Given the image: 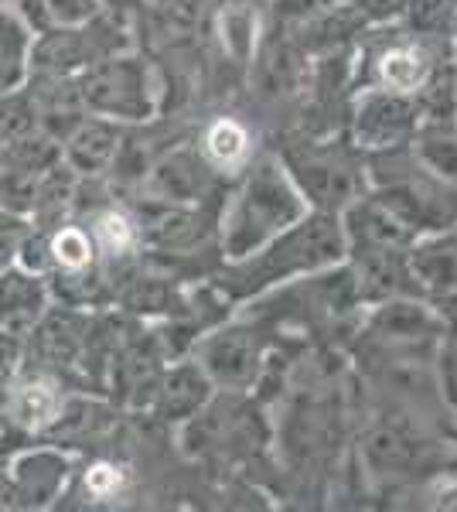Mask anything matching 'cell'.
Instances as JSON below:
<instances>
[{
	"label": "cell",
	"instance_id": "cell-13",
	"mask_svg": "<svg viewBox=\"0 0 457 512\" xmlns=\"http://www.w3.org/2000/svg\"><path fill=\"white\" fill-rule=\"evenodd\" d=\"M62 403H65L62 376L45 373V369H35V373L21 369V373L0 390V417L24 434L41 437L52 427Z\"/></svg>",
	"mask_w": 457,
	"mask_h": 512
},
{
	"label": "cell",
	"instance_id": "cell-20",
	"mask_svg": "<svg viewBox=\"0 0 457 512\" xmlns=\"http://www.w3.org/2000/svg\"><path fill=\"white\" fill-rule=\"evenodd\" d=\"M249 79H253L256 93L267 99L290 96L304 86V79H311L307 69V55L301 52V45L290 38H260L253 62H249Z\"/></svg>",
	"mask_w": 457,
	"mask_h": 512
},
{
	"label": "cell",
	"instance_id": "cell-10",
	"mask_svg": "<svg viewBox=\"0 0 457 512\" xmlns=\"http://www.w3.org/2000/svg\"><path fill=\"white\" fill-rule=\"evenodd\" d=\"M134 219L140 229V250L185 256L198 246L215 243L219 219L205 205H168V202H137Z\"/></svg>",
	"mask_w": 457,
	"mask_h": 512
},
{
	"label": "cell",
	"instance_id": "cell-5",
	"mask_svg": "<svg viewBox=\"0 0 457 512\" xmlns=\"http://www.w3.org/2000/svg\"><path fill=\"white\" fill-rule=\"evenodd\" d=\"M191 359L209 373L215 390L253 393L256 379L270 359L267 335L253 318L219 321L209 332H198L195 345H191Z\"/></svg>",
	"mask_w": 457,
	"mask_h": 512
},
{
	"label": "cell",
	"instance_id": "cell-41",
	"mask_svg": "<svg viewBox=\"0 0 457 512\" xmlns=\"http://www.w3.org/2000/svg\"><path fill=\"white\" fill-rule=\"evenodd\" d=\"M454 38H457V14H454Z\"/></svg>",
	"mask_w": 457,
	"mask_h": 512
},
{
	"label": "cell",
	"instance_id": "cell-9",
	"mask_svg": "<svg viewBox=\"0 0 457 512\" xmlns=\"http://www.w3.org/2000/svg\"><path fill=\"white\" fill-rule=\"evenodd\" d=\"M365 335L379 345V352H417V345L434 342L447 332L444 311L423 294H403L389 301L369 304Z\"/></svg>",
	"mask_w": 457,
	"mask_h": 512
},
{
	"label": "cell",
	"instance_id": "cell-2",
	"mask_svg": "<svg viewBox=\"0 0 457 512\" xmlns=\"http://www.w3.org/2000/svg\"><path fill=\"white\" fill-rule=\"evenodd\" d=\"M307 212L311 205L294 185L280 154L256 151L253 161L236 175V185L219 212V229H215L219 260L232 263L256 253Z\"/></svg>",
	"mask_w": 457,
	"mask_h": 512
},
{
	"label": "cell",
	"instance_id": "cell-37",
	"mask_svg": "<svg viewBox=\"0 0 457 512\" xmlns=\"http://www.w3.org/2000/svg\"><path fill=\"white\" fill-rule=\"evenodd\" d=\"M440 386L447 390V396L457 403V345L444 352V366H440Z\"/></svg>",
	"mask_w": 457,
	"mask_h": 512
},
{
	"label": "cell",
	"instance_id": "cell-15",
	"mask_svg": "<svg viewBox=\"0 0 457 512\" xmlns=\"http://www.w3.org/2000/svg\"><path fill=\"white\" fill-rule=\"evenodd\" d=\"M406 260L423 297H430L434 304L457 301V222L420 236L406 250Z\"/></svg>",
	"mask_w": 457,
	"mask_h": 512
},
{
	"label": "cell",
	"instance_id": "cell-1",
	"mask_svg": "<svg viewBox=\"0 0 457 512\" xmlns=\"http://www.w3.org/2000/svg\"><path fill=\"white\" fill-rule=\"evenodd\" d=\"M348 256L345 229L338 212H307L294 226L273 236L267 246L243 260L222 263V270L212 277L219 294L229 304H246L253 297L273 291V287H287L301 277L321 274V270L335 267Z\"/></svg>",
	"mask_w": 457,
	"mask_h": 512
},
{
	"label": "cell",
	"instance_id": "cell-4",
	"mask_svg": "<svg viewBox=\"0 0 457 512\" xmlns=\"http://www.w3.org/2000/svg\"><path fill=\"white\" fill-rule=\"evenodd\" d=\"M277 154L314 212H342L369 192L365 158L348 144V137H301L280 147Z\"/></svg>",
	"mask_w": 457,
	"mask_h": 512
},
{
	"label": "cell",
	"instance_id": "cell-25",
	"mask_svg": "<svg viewBox=\"0 0 457 512\" xmlns=\"http://www.w3.org/2000/svg\"><path fill=\"white\" fill-rule=\"evenodd\" d=\"M406 151L423 175L457 188V123H423Z\"/></svg>",
	"mask_w": 457,
	"mask_h": 512
},
{
	"label": "cell",
	"instance_id": "cell-6",
	"mask_svg": "<svg viewBox=\"0 0 457 512\" xmlns=\"http://www.w3.org/2000/svg\"><path fill=\"white\" fill-rule=\"evenodd\" d=\"M454 38L427 41L410 31H386L382 41L362 48V62H355V89L359 86H379L393 93L417 96L430 72L444 59H451Z\"/></svg>",
	"mask_w": 457,
	"mask_h": 512
},
{
	"label": "cell",
	"instance_id": "cell-14",
	"mask_svg": "<svg viewBox=\"0 0 457 512\" xmlns=\"http://www.w3.org/2000/svg\"><path fill=\"white\" fill-rule=\"evenodd\" d=\"M342 219V229H345V243H348V253H359V250H410L417 243L413 229L389 212L386 205L379 202L372 192H365L355 198L352 205H345L338 212Z\"/></svg>",
	"mask_w": 457,
	"mask_h": 512
},
{
	"label": "cell",
	"instance_id": "cell-34",
	"mask_svg": "<svg viewBox=\"0 0 457 512\" xmlns=\"http://www.w3.org/2000/svg\"><path fill=\"white\" fill-rule=\"evenodd\" d=\"M348 4L359 11L365 28H389V24L403 18L406 0H348Z\"/></svg>",
	"mask_w": 457,
	"mask_h": 512
},
{
	"label": "cell",
	"instance_id": "cell-3",
	"mask_svg": "<svg viewBox=\"0 0 457 512\" xmlns=\"http://www.w3.org/2000/svg\"><path fill=\"white\" fill-rule=\"evenodd\" d=\"M82 110L123 127L151 123L161 110V76L137 48L103 55L76 76Z\"/></svg>",
	"mask_w": 457,
	"mask_h": 512
},
{
	"label": "cell",
	"instance_id": "cell-38",
	"mask_svg": "<svg viewBox=\"0 0 457 512\" xmlns=\"http://www.w3.org/2000/svg\"><path fill=\"white\" fill-rule=\"evenodd\" d=\"M0 509H18V492H14V482L4 465H0Z\"/></svg>",
	"mask_w": 457,
	"mask_h": 512
},
{
	"label": "cell",
	"instance_id": "cell-30",
	"mask_svg": "<svg viewBox=\"0 0 457 512\" xmlns=\"http://www.w3.org/2000/svg\"><path fill=\"white\" fill-rule=\"evenodd\" d=\"M454 7L451 0H406L403 7V28L417 38L444 41L454 38Z\"/></svg>",
	"mask_w": 457,
	"mask_h": 512
},
{
	"label": "cell",
	"instance_id": "cell-40",
	"mask_svg": "<svg viewBox=\"0 0 457 512\" xmlns=\"http://www.w3.org/2000/svg\"><path fill=\"white\" fill-rule=\"evenodd\" d=\"M0 4H18V0H0Z\"/></svg>",
	"mask_w": 457,
	"mask_h": 512
},
{
	"label": "cell",
	"instance_id": "cell-23",
	"mask_svg": "<svg viewBox=\"0 0 457 512\" xmlns=\"http://www.w3.org/2000/svg\"><path fill=\"white\" fill-rule=\"evenodd\" d=\"M35 35L38 31L18 11V4H0V96L28 86Z\"/></svg>",
	"mask_w": 457,
	"mask_h": 512
},
{
	"label": "cell",
	"instance_id": "cell-11",
	"mask_svg": "<svg viewBox=\"0 0 457 512\" xmlns=\"http://www.w3.org/2000/svg\"><path fill=\"white\" fill-rule=\"evenodd\" d=\"M79 458L62 444H31L7 458V475L18 492V509H52L65 499Z\"/></svg>",
	"mask_w": 457,
	"mask_h": 512
},
{
	"label": "cell",
	"instance_id": "cell-39",
	"mask_svg": "<svg viewBox=\"0 0 457 512\" xmlns=\"http://www.w3.org/2000/svg\"><path fill=\"white\" fill-rule=\"evenodd\" d=\"M0 161H4V140H0Z\"/></svg>",
	"mask_w": 457,
	"mask_h": 512
},
{
	"label": "cell",
	"instance_id": "cell-24",
	"mask_svg": "<svg viewBox=\"0 0 457 512\" xmlns=\"http://www.w3.org/2000/svg\"><path fill=\"white\" fill-rule=\"evenodd\" d=\"M215 35H219L222 55L239 69H249L263 38L260 7L253 0H226L215 14Z\"/></svg>",
	"mask_w": 457,
	"mask_h": 512
},
{
	"label": "cell",
	"instance_id": "cell-18",
	"mask_svg": "<svg viewBox=\"0 0 457 512\" xmlns=\"http://www.w3.org/2000/svg\"><path fill=\"white\" fill-rule=\"evenodd\" d=\"M212 396H215V383L195 359H174L171 366H164L151 410L164 424L178 427L195 417Z\"/></svg>",
	"mask_w": 457,
	"mask_h": 512
},
{
	"label": "cell",
	"instance_id": "cell-12",
	"mask_svg": "<svg viewBox=\"0 0 457 512\" xmlns=\"http://www.w3.org/2000/svg\"><path fill=\"white\" fill-rule=\"evenodd\" d=\"M219 175L209 168V161L198 154L195 144H178L161 151L151 161L147 175L140 178V198L168 205H209L215 195Z\"/></svg>",
	"mask_w": 457,
	"mask_h": 512
},
{
	"label": "cell",
	"instance_id": "cell-28",
	"mask_svg": "<svg viewBox=\"0 0 457 512\" xmlns=\"http://www.w3.org/2000/svg\"><path fill=\"white\" fill-rule=\"evenodd\" d=\"M62 161V144L55 137H48L45 130H35V134L14 140V144L4 147V168L14 171H28V175H45L48 168Z\"/></svg>",
	"mask_w": 457,
	"mask_h": 512
},
{
	"label": "cell",
	"instance_id": "cell-35",
	"mask_svg": "<svg viewBox=\"0 0 457 512\" xmlns=\"http://www.w3.org/2000/svg\"><path fill=\"white\" fill-rule=\"evenodd\" d=\"M147 7H154V0H99V14H106L130 35H134V24L144 18Z\"/></svg>",
	"mask_w": 457,
	"mask_h": 512
},
{
	"label": "cell",
	"instance_id": "cell-33",
	"mask_svg": "<svg viewBox=\"0 0 457 512\" xmlns=\"http://www.w3.org/2000/svg\"><path fill=\"white\" fill-rule=\"evenodd\" d=\"M31 226H35V222H31L28 216H18V212L0 209V270H4L7 263H14L21 239L28 236Z\"/></svg>",
	"mask_w": 457,
	"mask_h": 512
},
{
	"label": "cell",
	"instance_id": "cell-36",
	"mask_svg": "<svg viewBox=\"0 0 457 512\" xmlns=\"http://www.w3.org/2000/svg\"><path fill=\"white\" fill-rule=\"evenodd\" d=\"M24 369V338L0 328V390Z\"/></svg>",
	"mask_w": 457,
	"mask_h": 512
},
{
	"label": "cell",
	"instance_id": "cell-22",
	"mask_svg": "<svg viewBox=\"0 0 457 512\" xmlns=\"http://www.w3.org/2000/svg\"><path fill=\"white\" fill-rule=\"evenodd\" d=\"M86 229L93 236V246L99 253L103 267H127L140 250V229L134 219V209H123V205H96L86 216Z\"/></svg>",
	"mask_w": 457,
	"mask_h": 512
},
{
	"label": "cell",
	"instance_id": "cell-32",
	"mask_svg": "<svg viewBox=\"0 0 457 512\" xmlns=\"http://www.w3.org/2000/svg\"><path fill=\"white\" fill-rule=\"evenodd\" d=\"M79 482L82 492H86V502H116L127 489V468L116 465V461H93Z\"/></svg>",
	"mask_w": 457,
	"mask_h": 512
},
{
	"label": "cell",
	"instance_id": "cell-17",
	"mask_svg": "<svg viewBox=\"0 0 457 512\" xmlns=\"http://www.w3.org/2000/svg\"><path fill=\"white\" fill-rule=\"evenodd\" d=\"M52 308V287L45 274H31V270L7 263L0 270V328L18 338H28L35 325Z\"/></svg>",
	"mask_w": 457,
	"mask_h": 512
},
{
	"label": "cell",
	"instance_id": "cell-19",
	"mask_svg": "<svg viewBox=\"0 0 457 512\" xmlns=\"http://www.w3.org/2000/svg\"><path fill=\"white\" fill-rule=\"evenodd\" d=\"M345 260L355 274V287H359L365 308L389 301V297L420 294L417 280L410 274L406 250H359V253H348Z\"/></svg>",
	"mask_w": 457,
	"mask_h": 512
},
{
	"label": "cell",
	"instance_id": "cell-16",
	"mask_svg": "<svg viewBox=\"0 0 457 512\" xmlns=\"http://www.w3.org/2000/svg\"><path fill=\"white\" fill-rule=\"evenodd\" d=\"M123 137H127V127H123V123L86 113V117H82L76 127L69 130V134H65L62 161L69 164V168L76 171L82 181L110 175Z\"/></svg>",
	"mask_w": 457,
	"mask_h": 512
},
{
	"label": "cell",
	"instance_id": "cell-7",
	"mask_svg": "<svg viewBox=\"0 0 457 512\" xmlns=\"http://www.w3.org/2000/svg\"><path fill=\"white\" fill-rule=\"evenodd\" d=\"M123 48H134L130 31L110 21L106 14L82 21V24H58L35 35L31 48V76H55V79H76L82 69H89L96 59Z\"/></svg>",
	"mask_w": 457,
	"mask_h": 512
},
{
	"label": "cell",
	"instance_id": "cell-27",
	"mask_svg": "<svg viewBox=\"0 0 457 512\" xmlns=\"http://www.w3.org/2000/svg\"><path fill=\"white\" fill-rule=\"evenodd\" d=\"M362 451H365L369 468H376L379 475H389V472H403V468L417 465L420 441L406 434L400 424H379L365 434Z\"/></svg>",
	"mask_w": 457,
	"mask_h": 512
},
{
	"label": "cell",
	"instance_id": "cell-8",
	"mask_svg": "<svg viewBox=\"0 0 457 512\" xmlns=\"http://www.w3.org/2000/svg\"><path fill=\"white\" fill-rule=\"evenodd\" d=\"M420 123L423 113L417 96L379 86H359L352 96V106H348L345 137L362 158H372V154L406 147L420 130Z\"/></svg>",
	"mask_w": 457,
	"mask_h": 512
},
{
	"label": "cell",
	"instance_id": "cell-21",
	"mask_svg": "<svg viewBox=\"0 0 457 512\" xmlns=\"http://www.w3.org/2000/svg\"><path fill=\"white\" fill-rule=\"evenodd\" d=\"M195 147L209 168L215 171L219 178H236L239 171L253 161L256 154V134L246 120L232 117V113H219L198 130L195 137Z\"/></svg>",
	"mask_w": 457,
	"mask_h": 512
},
{
	"label": "cell",
	"instance_id": "cell-26",
	"mask_svg": "<svg viewBox=\"0 0 457 512\" xmlns=\"http://www.w3.org/2000/svg\"><path fill=\"white\" fill-rule=\"evenodd\" d=\"M48 250H52V274H86L99 267V253L93 246L86 222L62 219L58 226L48 229Z\"/></svg>",
	"mask_w": 457,
	"mask_h": 512
},
{
	"label": "cell",
	"instance_id": "cell-29",
	"mask_svg": "<svg viewBox=\"0 0 457 512\" xmlns=\"http://www.w3.org/2000/svg\"><path fill=\"white\" fill-rule=\"evenodd\" d=\"M18 11L35 31H45L58 28V24H82L96 18L99 0H18Z\"/></svg>",
	"mask_w": 457,
	"mask_h": 512
},
{
	"label": "cell",
	"instance_id": "cell-31",
	"mask_svg": "<svg viewBox=\"0 0 457 512\" xmlns=\"http://www.w3.org/2000/svg\"><path fill=\"white\" fill-rule=\"evenodd\" d=\"M38 127V106H35V96H31V89L24 86L18 93H7L0 96V140L7 144H14V140L35 134Z\"/></svg>",
	"mask_w": 457,
	"mask_h": 512
}]
</instances>
